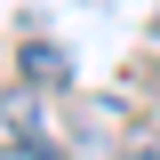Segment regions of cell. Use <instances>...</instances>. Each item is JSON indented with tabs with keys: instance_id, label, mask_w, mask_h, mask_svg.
Returning <instances> with one entry per match:
<instances>
[{
	"instance_id": "cell-1",
	"label": "cell",
	"mask_w": 160,
	"mask_h": 160,
	"mask_svg": "<svg viewBox=\"0 0 160 160\" xmlns=\"http://www.w3.org/2000/svg\"><path fill=\"white\" fill-rule=\"evenodd\" d=\"M0 112H8V136L24 144V160H64V136H48V128H40V104H32V88H16Z\"/></svg>"
},
{
	"instance_id": "cell-2",
	"label": "cell",
	"mask_w": 160,
	"mask_h": 160,
	"mask_svg": "<svg viewBox=\"0 0 160 160\" xmlns=\"http://www.w3.org/2000/svg\"><path fill=\"white\" fill-rule=\"evenodd\" d=\"M24 80L32 88H64L72 80V56H64L56 40H24Z\"/></svg>"
},
{
	"instance_id": "cell-3",
	"label": "cell",
	"mask_w": 160,
	"mask_h": 160,
	"mask_svg": "<svg viewBox=\"0 0 160 160\" xmlns=\"http://www.w3.org/2000/svg\"><path fill=\"white\" fill-rule=\"evenodd\" d=\"M128 160H160V136H136V144H128Z\"/></svg>"
}]
</instances>
